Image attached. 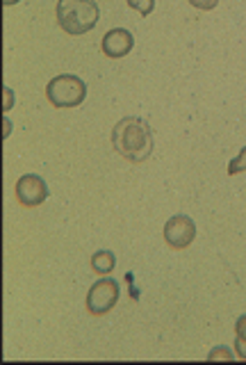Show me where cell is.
Masks as SVG:
<instances>
[{
	"label": "cell",
	"mask_w": 246,
	"mask_h": 365,
	"mask_svg": "<svg viewBox=\"0 0 246 365\" xmlns=\"http://www.w3.org/2000/svg\"><path fill=\"white\" fill-rule=\"evenodd\" d=\"M112 142H114V148L128 158L130 163H141L146 160L153 151V135L149 123L139 119V117H126L121 119L114 130H112Z\"/></svg>",
	"instance_id": "cell-1"
},
{
	"label": "cell",
	"mask_w": 246,
	"mask_h": 365,
	"mask_svg": "<svg viewBox=\"0 0 246 365\" xmlns=\"http://www.w3.org/2000/svg\"><path fill=\"white\" fill-rule=\"evenodd\" d=\"M98 5L94 0H60L58 3V21L66 34L80 37V34L96 28L98 23Z\"/></svg>",
	"instance_id": "cell-2"
},
{
	"label": "cell",
	"mask_w": 246,
	"mask_h": 365,
	"mask_svg": "<svg viewBox=\"0 0 246 365\" xmlns=\"http://www.w3.org/2000/svg\"><path fill=\"white\" fill-rule=\"evenodd\" d=\"M46 96L55 108H75L85 101L87 85H85V80H80L77 76L62 73V76H55L48 83Z\"/></svg>",
	"instance_id": "cell-3"
},
{
	"label": "cell",
	"mask_w": 246,
	"mask_h": 365,
	"mask_svg": "<svg viewBox=\"0 0 246 365\" xmlns=\"http://www.w3.org/2000/svg\"><path fill=\"white\" fill-rule=\"evenodd\" d=\"M119 302V283L114 279H100L87 292V311L92 315H105Z\"/></svg>",
	"instance_id": "cell-4"
},
{
	"label": "cell",
	"mask_w": 246,
	"mask_h": 365,
	"mask_svg": "<svg viewBox=\"0 0 246 365\" xmlns=\"http://www.w3.org/2000/svg\"><path fill=\"white\" fill-rule=\"evenodd\" d=\"M196 237V226L194 222L185 215H176L164 224V240L173 249H185L194 242Z\"/></svg>",
	"instance_id": "cell-5"
},
{
	"label": "cell",
	"mask_w": 246,
	"mask_h": 365,
	"mask_svg": "<svg viewBox=\"0 0 246 365\" xmlns=\"http://www.w3.org/2000/svg\"><path fill=\"white\" fill-rule=\"evenodd\" d=\"M16 199L23 205H30V208L32 205H39L48 199V185L43 182L41 176L26 174L16 182Z\"/></svg>",
	"instance_id": "cell-6"
},
{
	"label": "cell",
	"mask_w": 246,
	"mask_h": 365,
	"mask_svg": "<svg viewBox=\"0 0 246 365\" xmlns=\"http://www.w3.org/2000/svg\"><path fill=\"white\" fill-rule=\"evenodd\" d=\"M132 46H135V37H132L128 30L114 28L103 37L100 48H103V53L107 57H123V55H128L132 51Z\"/></svg>",
	"instance_id": "cell-7"
},
{
	"label": "cell",
	"mask_w": 246,
	"mask_h": 365,
	"mask_svg": "<svg viewBox=\"0 0 246 365\" xmlns=\"http://www.w3.org/2000/svg\"><path fill=\"white\" fill-rule=\"evenodd\" d=\"M117 265V256L112 251H96L92 256V267L96 274H109Z\"/></svg>",
	"instance_id": "cell-8"
},
{
	"label": "cell",
	"mask_w": 246,
	"mask_h": 365,
	"mask_svg": "<svg viewBox=\"0 0 246 365\" xmlns=\"http://www.w3.org/2000/svg\"><path fill=\"white\" fill-rule=\"evenodd\" d=\"M240 171H246V146H242V151L240 155L230 160V165H228V174L235 176V174H240Z\"/></svg>",
	"instance_id": "cell-9"
},
{
	"label": "cell",
	"mask_w": 246,
	"mask_h": 365,
	"mask_svg": "<svg viewBox=\"0 0 246 365\" xmlns=\"http://www.w3.org/2000/svg\"><path fill=\"white\" fill-rule=\"evenodd\" d=\"M128 5L132 9H137L141 16H149L153 11V7H155V0H128Z\"/></svg>",
	"instance_id": "cell-10"
},
{
	"label": "cell",
	"mask_w": 246,
	"mask_h": 365,
	"mask_svg": "<svg viewBox=\"0 0 246 365\" xmlns=\"http://www.w3.org/2000/svg\"><path fill=\"white\" fill-rule=\"evenodd\" d=\"M210 361H217V359H226V361H232V351L228 347H217L215 351H210Z\"/></svg>",
	"instance_id": "cell-11"
},
{
	"label": "cell",
	"mask_w": 246,
	"mask_h": 365,
	"mask_svg": "<svg viewBox=\"0 0 246 365\" xmlns=\"http://www.w3.org/2000/svg\"><path fill=\"white\" fill-rule=\"evenodd\" d=\"M189 3H192L194 7H198V9H215L217 7V3L219 0H189Z\"/></svg>",
	"instance_id": "cell-12"
},
{
	"label": "cell",
	"mask_w": 246,
	"mask_h": 365,
	"mask_svg": "<svg viewBox=\"0 0 246 365\" xmlns=\"http://www.w3.org/2000/svg\"><path fill=\"white\" fill-rule=\"evenodd\" d=\"M235 334H237V338L246 340V315H242L237 322H235Z\"/></svg>",
	"instance_id": "cell-13"
},
{
	"label": "cell",
	"mask_w": 246,
	"mask_h": 365,
	"mask_svg": "<svg viewBox=\"0 0 246 365\" xmlns=\"http://www.w3.org/2000/svg\"><path fill=\"white\" fill-rule=\"evenodd\" d=\"M235 351H237V356H240V359L246 361V340H242V338L235 340Z\"/></svg>",
	"instance_id": "cell-14"
},
{
	"label": "cell",
	"mask_w": 246,
	"mask_h": 365,
	"mask_svg": "<svg viewBox=\"0 0 246 365\" xmlns=\"http://www.w3.org/2000/svg\"><path fill=\"white\" fill-rule=\"evenodd\" d=\"M9 103H14V96H12V91L5 87V110H9Z\"/></svg>",
	"instance_id": "cell-15"
},
{
	"label": "cell",
	"mask_w": 246,
	"mask_h": 365,
	"mask_svg": "<svg viewBox=\"0 0 246 365\" xmlns=\"http://www.w3.org/2000/svg\"><path fill=\"white\" fill-rule=\"evenodd\" d=\"M16 3H18V0H3V5H7V7L9 5H16Z\"/></svg>",
	"instance_id": "cell-16"
}]
</instances>
